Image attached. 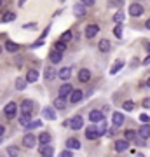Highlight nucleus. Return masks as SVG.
Returning a JSON list of instances; mask_svg holds the SVG:
<instances>
[{"label": "nucleus", "instance_id": "nucleus-1", "mask_svg": "<svg viewBox=\"0 0 150 157\" xmlns=\"http://www.w3.org/2000/svg\"><path fill=\"white\" fill-rule=\"evenodd\" d=\"M16 113H17V105L14 101H9L6 107H4V115H6L7 119H14Z\"/></svg>", "mask_w": 150, "mask_h": 157}, {"label": "nucleus", "instance_id": "nucleus-2", "mask_svg": "<svg viewBox=\"0 0 150 157\" xmlns=\"http://www.w3.org/2000/svg\"><path fill=\"white\" fill-rule=\"evenodd\" d=\"M33 101L32 100H25L21 103V107H19V110H21V115H30V113L33 112Z\"/></svg>", "mask_w": 150, "mask_h": 157}, {"label": "nucleus", "instance_id": "nucleus-3", "mask_svg": "<svg viewBox=\"0 0 150 157\" xmlns=\"http://www.w3.org/2000/svg\"><path fill=\"white\" fill-rule=\"evenodd\" d=\"M129 14L133 17H138L143 14V6L141 4H138V2H133L131 6H129Z\"/></svg>", "mask_w": 150, "mask_h": 157}, {"label": "nucleus", "instance_id": "nucleus-4", "mask_svg": "<svg viewBox=\"0 0 150 157\" xmlns=\"http://www.w3.org/2000/svg\"><path fill=\"white\" fill-rule=\"evenodd\" d=\"M35 143H37V138H35V135H25L23 136V145L26 147V148H33Z\"/></svg>", "mask_w": 150, "mask_h": 157}, {"label": "nucleus", "instance_id": "nucleus-5", "mask_svg": "<svg viewBox=\"0 0 150 157\" xmlns=\"http://www.w3.org/2000/svg\"><path fill=\"white\" fill-rule=\"evenodd\" d=\"M68 126H70L72 129H75V131H77V129H80V128L84 126L82 117H80V115H75V117H72V119H70V122H68Z\"/></svg>", "mask_w": 150, "mask_h": 157}, {"label": "nucleus", "instance_id": "nucleus-6", "mask_svg": "<svg viewBox=\"0 0 150 157\" xmlns=\"http://www.w3.org/2000/svg\"><path fill=\"white\" fill-rule=\"evenodd\" d=\"M98 32H100V26L98 25H87V28H86V37L87 39H93V37H96L98 35Z\"/></svg>", "mask_w": 150, "mask_h": 157}, {"label": "nucleus", "instance_id": "nucleus-7", "mask_svg": "<svg viewBox=\"0 0 150 157\" xmlns=\"http://www.w3.org/2000/svg\"><path fill=\"white\" fill-rule=\"evenodd\" d=\"M72 91H73V87L70 84H63L61 87H60V98H61V100H65V98H67V96H70L72 94Z\"/></svg>", "mask_w": 150, "mask_h": 157}, {"label": "nucleus", "instance_id": "nucleus-8", "mask_svg": "<svg viewBox=\"0 0 150 157\" xmlns=\"http://www.w3.org/2000/svg\"><path fill=\"white\" fill-rule=\"evenodd\" d=\"M89 121H91V122H101V121H105L103 112H100V110H93V112H89Z\"/></svg>", "mask_w": 150, "mask_h": 157}, {"label": "nucleus", "instance_id": "nucleus-9", "mask_svg": "<svg viewBox=\"0 0 150 157\" xmlns=\"http://www.w3.org/2000/svg\"><path fill=\"white\" fill-rule=\"evenodd\" d=\"M138 136L141 138V140L150 138V124H143V126L138 129Z\"/></svg>", "mask_w": 150, "mask_h": 157}, {"label": "nucleus", "instance_id": "nucleus-10", "mask_svg": "<svg viewBox=\"0 0 150 157\" xmlns=\"http://www.w3.org/2000/svg\"><path fill=\"white\" fill-rule=\"evenodd\" d=\"M82 98H84V91H80V89H73L72 94H70V101H72L73 105H75V103H79Z\"/></svg>", "mask_w": 150, "mask_h": 157}, {"label": "nucleus", "instance_id": "nucleus-11", "mask_svg": "<svg viewBox=\"0 0 150 157\" xmlns=\"http://www.w3.org/2000/svg\"><path fill=\"white\" fill-rule=\"evenodd\" d=\"M67 148L70 152H72V150H79V148H80V141H79L77 138H68V140H67Z\"/></svg>", "mask_w": 150, "mask_h": 157}, {"label": "nucleus", "instance_id": "nucleus-12", "mask_svg": "<svg viewBox=\"0 0 150 157\" xmlns=\"http://www.w3.org/2000/svg\"><path fill=\"white\" fill-rule=\"evenodd\" d=\"M42 117L47 119V121H56V112L51 107H45L44 110H42Z\"/></svg>", "mask_w": 150, "mask_h": 157}, {"label": "nucleus", "instance_id": "nucleus-13", "mask_svg": "<svg viewBox=\"0 0 150 157\" xmlns=\"http://www.w3.org/2000/svg\"><path fill=\"white\" fill-rule=\"evenodd\" d=\"M112 122H113V126H115V128L122 126V124H124V115L121 112H115L113 115H112Z\"/></svg>", "mask_w": 150, "mask_h": 157}, {"label": "nucleus", "instance_id": "nucleus-14", "mask_svg": "<svg viewBox=\"0 0 150 157\" xmlns=\"http://www.w3.org/2000/svg\"><path fill=\"white\" fill-rule=\"evenodd\" d=\"M129 148V143L126 140H117L115 141V150L117 152H126Z\"/></svg>", "mask_w": 150, "mask_h": 157}, {"label": "nucleus", "instance_id": "nucleus-15", "mask_svg": "<svg viewBox=\"0 0 150 157\" xmlns=\"http://www.w3.org/2000/svg\"><path fill=\"white\" fill-rule=\"evenodd\" d=\"M98 136H100V133H98L96 128H87L86 129V138H87V140H96Z\"/></svg>", "mask_w": 150, "mask_h": 157}, {"label": "nucleus", "instance_id": "nucleus-16", "mask_svg": "<svg viewBox=\"0 0 150 157\" xmlns=\"http://www.w3.org/2000/svg\"><path fill=\"white\" fill-rule=\"evenodd\" d=\"M49 59H51V63H61L63 54L61 52H58V51H51L49 52Z\"/></svg>", "mask_w": 150, "mask_h": 157}, {"label": "nucleus", "instance_id": "nucleus-17", "mask_svg": "<svg viewBox=\"0 0 150 157\" xmlns=\"http://www.w3.org/2000/svg\"><path fill=\"white\" fill-rule=\"evenodd\" d=\"M73 12H75V16L82 17L84 14H86V7L82 6V2H77L75 6H73Z\"/></svg>", "mask_w": 150, "mask_h": 157}, {"label": "nucleus", "instance_id": "nucleus-18", "mask_svg": "<svg viewBox=\"0 0 150 157\" xmlns=\"http://www.w3.org/2000/svg\"><path fill=\"white\" fill-rule=\"evenodd\" d=\"M89 78H91V72H89L87 68H82L79 72V80L80 82H89Z\"/></svg>", "mask_w": 150, "mask_h": 157}, {"label": "nucleus", "instance_id": "nucleus-19", "mask_svg": "<svg viewBox=\"0 0 150 157\" xmlns=\"http://www.w3.org/2000/svg\"><path fill=\"white\" fill-rule=\"evenodd\" d=\"M26 82H35V80H39V72L37 70H28V73H26V78H25Z\"/></svg>", "mask_w": 150, "mask_h": 157}, {"label": "nucleus", "instance_id": "nucleus-20", "mask_svg": "<svg viewBox=\"0 0 150 157\" xmlns=\"http://www.w3.org/2000/svg\"><path fill=\"white\" fill-rule=\"evenodd\" d=\"M6 51H9V52H17L19 51V44L12 42V40H6Z\"/></svg>", "mask_w": 150, "mask_h": 157}, {"label": "nucleus", "instance_id": "nucleus-21", "mask_svg": "<svg viewBox=\"0 0 150 157\" xmlns=\"http://www.w3.org/2000/svg\"><path fill=\"white\" fill-rule=\"evenodd\" d=\"M58 75H60V78H61V80H68V78H70V75H72V68H70V67L61 68Z\"/></svg>", "mask_w": 150, "mask_h": 157}, {"label": "nucleus", "instance_id": "nucleus-22", "mask_svg": "<svg viewBox=\"0 0 150 157\" xmlns=\"http://www.w3.org/2000/svg\"><path fill=\"white\" fill-rule=\"evenodd\" d=\"M122 67H124V61H122V59H117V61L113 63V67L110 68V73H112V75H115L117 72H121V68H122Z\"/></svg>", "mask_w": 150, "mask_h": 157}, {"label": "nucleus", "instance_id": "nucleus-23", "mask_svg": "<svg viewBox=\"0 0 150 157\" xmlns=\"http://www.w3.org/2000/svg\"><path fill=\"white\" fill-rule=\"evenodd\" d=\"M40 154H42V157H52V154H54V148L49 145H45L40 148Z\"/></svg>", "mask_w": 150, "mask_h": 157}, {"label": "nucleus", "instance_id": "nucleus-24", "mask_svg": "<svg viewBox=\"0 0 150 157\" xmlns=\"http://www.w3.org/2000/svg\"><path fill=\"white\" fill-rule=\"evenodd\" d=\"M98 49L101 51V52H108V51H110V42H108V40H100V44H98Z\"/></svg>", "mask_w": 150, "mask_h": 157}, {"label": "nucleus", "instance_id": "nucleus-25", "mask_svg": "<svg viewBox=\"0 0 150 157\" xmlns=\"http://www.w3.org/2000/svg\"><path fill=\"white\" fill-rule=\"evenodd\" d=\"M44 75H45V80H54V77H56L54 68H52V67H47V68H45V72H44Z\"/></svg>", "mask_w": 150, "mask_h": 157}, {"label": "nucleus", "instance_id": "nucleus-26", "mask_svg": "<svg viewBox=\"0 0 150 157\" xmlns=\"http://www.w3.org/2000/svg\"><path fill=\"white\" fill-rule=\"evenodd\" d=\"M39 141L42 143V147L49 145V141H51V135H49V133H42V135L39 136Z\"/></svg>", "mask_w": 150, "mask_h": 157}, {"label": "nucleus", "instance_id": "nucleus-27", "mask_svg": "<svg viewBox=\"0 0 150 157\" xmlns=\"http://www.w3.org/2000/svg\"><path fill=\"white\" fill-rule=\"evenodd\" d=\"M16 19V14L14 12H6L4 16H2V21L4 23H11V21H14Z\"/></svg>", "mask_w": 150, "mask_h": 157}, {"label": "nucleus", "instance_id": "nucleus-28", "mask_svg": "<svg viewBox=\"0 0 150 157\" xmlns=\"http://www.w3.org/2000/svg\"><path fill=\"white\" fill-rule=\"evenodd\" d=\"M26 84H28L26 80H25V78H21V77H19V78H17V80H16V84H14V86H16V89H17V91H23V89H25V87H26Z\"/></svg>", "mask_w": 150, "mask_h": 157}, {"label": "nucleus", "instance_id": "nucleus-29", "mask_svg": "<svg viewBox=\"0 0 150 157\" xmlns=\"http://www.w3.org/2000/svg\"><path fill=\"white\" fill-rule=\"evenodd\" d=\"M124 135H126V141H128V143H129V140H136V136H138V135L133 131V129H128Z\"/></svg>", "mask_w": 150, "mask_h": 157}, {"label": "nucleus", "instance_id": "nucleus-30", "mask_svg": "<svg viewBox=\"0 0 150 157\" xmlns=\"http://www.w3.org/2000/svg\"><path fill=\"white\" fill-rule=\"evenodd\" d=\"M7 152H9V157H17V155H19V150H17V147H14V145L9 147Z\"/></svg>", "mask_w": 150, "mask_h": 157}, {"label": "nucleus", "instance_id": "nucleus-31", "mask_svg": "<svg viewBox=\"0 0 150 157\" xmlns=\"http://www.w3.org/2000/svg\"><path fill=\"white\" fill-rule=\"evenodd\" d=\"M65 49H67V44H63V42H60V40L54 44V51H58V52H61L63 54V51Z\"/></svg>", "mask_w": 150, "mask_h": 157}, {"label": "nucleus", "instance_id": "nucleus-32", "mask_svg": "<svg viewBox=\"0 0 150 157\" xmlns=\"http://www.w3.org/2000/svg\"><path fill=\"white\" fill-rule=\"evenodd\" d=\"M113 21H115L117 25H121V23L124 21V14H122L121 11H119V12H115V14H113Z\"/></svg>", "mask_w": 150, "mask_h": 157}, {"label": "nucleus", "instance_id": "nucleus-33", "mask_svg": "<svg viewBox=\"0 0 150 157\" xmlns=\"http://www.w3.org/2000/svg\"><path fill=\"white\" fill-rule=\"evenodd\" d=\"M19 124L25 126V128H28V124H30V115H21V117H19Z\"/></svg>", "mask_w": 150, "mask_h": 157}, {"label": "nucleus", "instance_id": "nucleus-34", "mask_svg": "<svg viewBox=\"0 0 150 157\" xmlns=\"http://www.w3.org/2000/svg\"><path fill=\"white\" fill-rule=\"evenodd\" d=\"M113 35H115L117 39H121V37H122V25H117L115 28H113Z\"/></svg>", "mask_w": 150, "mask_h": 157}, {"label": "nucleus", "instance_id": "nucleus-35", "mask_svg": "<svg viewBox=\"0 0 150 157\" xmlns=\"http://www.w3.org/2000/svg\"><path fill=\"white\" fill-rule=\"evenodd\" d=\"M72 39V32H65V33L61 35V40H60V42H63V44H67L68 40Z\"/></svg>", "mask_w": 150, "mask_h": 157}, {"label": "nucleus", "instance_id": "nucleus-36", "mask_svg": "<svg viewBox=\"0 0 150 157\" xmlns=\"http://www.w3.org/2000/svg\"><path fill=\"white\" fill-rule=\"evenodd\" d=\"M54 107H56V108H60V110H63V108H65V100H61V98L54 100Z\"/></svg>", "mask_w": 150, "mask_h": 157}, {"label": "nucleus", "instance_id": "nucleus-37", "mask_svg": "<svg viewBox=\"0 0 150 157\" xmlns=\"http://www.w3.org/2000/svg\"><path fill=\"white\" fill-rule=\"evenodd\" d=\"M124 110H128V112H131V110H133L134 108V101H124Z\"/></svg>", "mask_w": 150, "mask_h": 157}, {"label": "nucleus", "instance_id": "nucleus-38", "mask_svg": "<svg viewBox=\"0 0 150 157\" xmlns=\"http://www.w3.org/2000/svg\"><path fill=\"white\" fill-rule=\"evenodd\" d=\"M140 121H141L143 124H148L150 122V117L147 115V113H141V115H140Z\"/></svg>", "mask_w": 150, "mask_h": 157}, {"label": "nucleus", "instance_id": "nucleus-39", "mask_svg": "<svg viewBox=\"0 0 150 157\" xmlns=\"http://www.w3.org/2000/svg\"><path fill=\"white\" fill-rule=\"evenodd\" d=\"M60 157H73V154L70 150H63L61 154H60Z\"/></svg>", "mask_w": 150, "mask_h": 157}, {"label": "nucleus", "instance_id": "nucleus-40", "mask_svg": "<svg viewBox=\"0 0 150 157\" xmlns=\"http://www.w3.org/2000/svg\"><path fill=\"white\" fill-rule=\"evenodd\" d=\"M82 6H84V7H91V6H94V0H84Z\"/></svg>", "mask_w": 150, "mask_h": 157}, {"label": "nucleus", "instance_id": "nucleus-41", "mask_svg": "<svg viewBox=\"0 0 150 157\" xmlns=\"http://www.w3.org/2000/svg\"><path fill=\"white\" fill-rule=\"evenodd\" d=\"M23 28H26V30H32V28H37V23H28V25H25V26H23Z\"/></svg>", "mask_w": 150, "mask_h": 157}, {"label": "nucleus", "instance_id": "nucleus-42", "mask_svg": "<svg viewBox=\"0 0 150 157\" xmlns=\"http://www.w3.org/2000/svg\"><path fill=\"white\" fill-rule=\"evenodd\" d=\"M49 30H51V25H47V28H45L44 32H42V39H45V37H47V33H49Z\"/></svg>", "mask_w": 150, "mask_h": 157}, {"label": "nucleus", "instance_id": "nucleus-43", "mask_svg": "<svg viewBox=\"0 0 150 157\" xmlns=\"http://www.w3.org/2000/svg\"><path fill=\"white\" fill-rule=\"evenodd\" d=\"M143 107L145 108H150V98H145V100H143Z\"/></svg>", "mask_w": 150, "mask_h": 157}, {"label": "nucleus", "instance_id": "nucleus-44", "mask_svg": "<svg viewBox=\"0 0 150 157\" xmlns=\"http://www.w3.org/2000/svg\"><path fill=\"white\" fill-rule=\"evenodd\" d=\"M6 135V128H4V126H2V124H0V138H2V136Z\"/></svg>", "mask_w": 150, "mask_h": 157}, {"label": "nucleus", "instance_id": "nucleus-45", "mask_svg": "<svg viewBox=\"0 0 150 157\" xmlns=\"http://www.w3.org/2000/svg\"><path fill=\"white\" fill-rule=\"evenodd\" d=\"M121 4H122V2H110V6H112V7H115V6H121Z\"/></svg>", "mask_w": 150, "mask_h": 157}, {"label": "nucleus", "instance_id": "nucleus-46", "mask_svg": "<svg viewBox=\"0 0 150 157\" xmlns=\"http://www.w3.org/2000/svg\"><path fill=\"white\" fill-rule=\"evenodd\" d=\"M148 63H150V56H147V58L143 59V65H148Z\"/></svg>", "mask_w": 150, "mask_h": 157}, {"label": "nucleus", "instance_id": "nucleus-47", "mask_svg": "<svg viewBox=\"0 0 150 157\" xmlns=\"http://www.w3.org/2000/svg\"><path fill=\"white\" fill-rule=\"evenodd\" d=\"M136 143H138V145H143V143H145V140H141V138H138V140H136Z\"/></svg>", "mask_w": 150, "mask_h": 157}, {"label": "nucleus", "instance_id": "nucleus-48", "mask_svg": "<svg viewBox=\"0 0 150 157\" xmlns=\"http://www.w3.org/2000/svg\"><path fill=\"white\" fill-rule=\"evenodd\" d=\"M145 26H147V28L150 30V17H148V19H147V23H145Z\"/></svg>", "mask_w": 150, "mask_h": 157}, {"label": "nucleus", "instance_id": "nucleus-49", "mask_svg": "<svg viewBox=\"0 0 150 157\" xmlns=\"http://www.w3.org/2000/svg\"><path fill=\"white\" fill-rule=\"evenodd\" d=\"M145 47L148 49V52H150V42H145Z\"/></svg>", "mask_w": 150, "mask_h": 157}, {"label": "nucleus", "instance_id": "nucleus-50", "mask_svg": "<svg viewBox=\"0 0 150 157\" xmlns=\"http://www.w3.org/2000/svg\"><path fill=\"white\" fill-rule=\"evenodd\" d=\"M147 86H148V87H150V78H148V80H147Z\"/></svg>", "mask_w": 150, "mask_h": 157}, {"label": "nucleus", "instance_id": "nucleus-51", "mask_svg": "<svg viewBox=\"0 0 150 157\" xmlns=\"http://www.w3.org/2000/svg\"><path fill=\"white\" fill-rule=\"evenodd\" d=\"M138 157H143V155H141V154H138Z\"/></svg>", "mask_w": 150, "mask_h": 157}, {"label": "nucleus", "instance_id": "nucleus-52", "mask_svg": "<svg viewBox=\"0 0 150 157\" xmlns=\"http://www.w3.org/2000/svg\"><path fill=\"white\" fill-rule=\"evenodd\" d=\"M0 6H2V2H0Z\"/></svg>", "mask_w": 150, "mask_h": 157}, {"label": "nucleus", "instance_id": "nucleus-53", "mask_svg": "<svg viewBox=\"0 0 150 157\" xmlns=\"http://www.w3.org/2000/svg\"><path fill=\"white\" fill-rule=\"evenodd\" d=\"M0 52H2V49H0Z\"/></svg>", "mask_w": 150, "mask_h": 157}]
</instances>
